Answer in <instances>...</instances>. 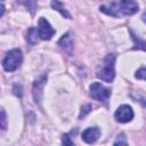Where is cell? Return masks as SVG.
Returning a JSON list of instances; mask_svg holds the SVG:
<instances>
[{
  "label": "cell",
  "mask_w": 146,
  "mask_h": 146,
  "mask_svg": "<svg viewBox=\"0 0 146 146\" xmlns=\"http://www.w3.org/2000/svg\"><path fill=\"white\" fill-rule=\"evenodd\" d=\"M135 76H136L137 79H140V80H146V67L139 68V70L136 72Z\"/></svg>",
  "instance_id": "13"
},
{
  "label": "cell",
  "mask_w": 146,
  "mask_h": 146,
  "mask_svg": "<svg viewBox=\"0 0 146 146\" xmlns=\"http://www.w3.org/2000/svg\"><path fill=\"white\" fill-rule=\"evenodd\" d=\"M2 1H3V0H2Z\"/></svg>",
  "instance_id": "21"
},
{
  "label": "cell",
  "mask_w": 146,
  "mask_h": 146,
  "mask_svg": "<svg viewBox=\"0 0 146 146\" xmlns=\"http://www.w3.org/2000/svg\"><path fill=\"white\" fill-rule=\"evenodd\" d=\"M132 39L135 41V49H141V50H145L146 51V41H143V40L137 39L133 34H132Z\"/></svg>",
  "instance_id": "12"
},
{
  "label": "cell",
  "mask_w": 146,
  "mask_h": 146,
  "mask_svg": "<svg viewBox=\"0 0 146 146\" xmlns=\"http://www.w3.org/2000/svg\"><path fill=\"white\" fill-rule=\"evenodd\" d=\"M115 120L121 123H127L132 120L133 117V111L129 105H121L116 111H115Z\"/></svg>",
  "instance_id": "6"
},
{
  "label": "cell",
  "mask_w": 146,
  "mask_h": 146,
  "mask_svg": "<svg viewBox=\"0 0 146 146\" xmlns=\"http://www.w3.org/2000/svg\"><path fill=\"white\" fill-rule=\"evenodd\" d=\"M63 144L64 145H73V141L70 140V135H64L63 136Z\"/></svg>",
  "instance_id": "17"
},
{
  "label": "cell",
  "mask_w": 146,
  "mask_h": 146,
  "mask_svg": "<svg viewBox=\"0 0 146 146\" xmlns=\"http://www.w3.org/2000/svg\"><path fill=\"white\" fill-rule=\"evenodd\" d=\"M136 98L139 100V102H141L143 103V105L146 107V102H145V97L141 95V94H137V96H136Z\"/></svg>",
  "instance_id": "19"
},
{
  "label": "cell",
  "mask_w": 146,
  "mask_h": 146,
  "mask_svg": "<svg viewBox=\"0 0 146 146\" xmlns=\"http://www.w3.org/2000/svg\"><path fill=\"white\" fill-rule=\"evenodd\" d=\"M90 90V96L91 98H94L97 102L100 103H106L111 96V90L106 87H104L103 84H100L99 82H94L90 84L89 87Z\"/></svg>",
  "instance_id": "4"
},
{
  "label": "cell",
  "mask_w": 146,
  "mask_h": 146,
  "mask_svg": "<svg viewBox=\"0 0 146 146\" xmlns=\"http://www.w3.org/2000/svg\"><path fill=\"white\" fill-rule=\"evenodd\" d=\"M23 55L19 49H11L9 50L2 59V67L7 72H13L17 70L22 63Z\"/></svg>",
  "instance_id": "3"
},
{
  "label": "cell",
  "mask_w": 146,
  "mask_h": 146,
  "mask_svg": "<svg viewBox=\"0 0 146 146\" xmlns=\"http://www.w3.org/2000/svg\"><path fill=\"white\" fill-rule=\"evenodd\" d=\"M141 18H143V21H144V22L146 23V11H145V13L143 14V16H141Z\"/></svg>",
  "instance_id": "20"
},
{
  "label": "cell",
  "mask_w": 146,
  "mask_h": 146,
  "mask_svg": "<svg viewBox=\"0 0 146 146\" xmlns=\"http://www.w3.org/2000/svg\"><path fill=\"white\" fill-rule=\"evenodd\" d=\"M38 32H39V36L42 40H49L55 34V30L52 29V26L49 24V22L44 17H40L39 18Z\"/></svg>",
  "instance_id": "5"
},
{
  "label": "cell",
  "mask_w": 146,
  "mask_h": 146,
  "mask_svg": "<svg viewBox=\"0 0 146 146\" xmlns=\"http://www.w3.org/2000/svg\"><path fill=\"white\" fill-rule=\"evenodd\" d=\"M138 3L135 0H113L107 5L99 7L100 11L113 17L129 16L138 11Z\"/></svg>",
  "instance_id": "1"
},
{
  "label": "cell",
  "mask_w": 146,
  "mask_h": 146,
  "mask_svg": "<svg viewBox=\"0 0 146 146\" xmlns=\"http://www.w3.org/2000/svg\"><path fill=\"white\" fill-rule=\"evenodd\" d=\"M50 5H51V7L55 10L59 11L62 14V16H64L65 18H71V15L68 14V11L66 10V8L64 7V5L60 1H58V0H51V3Z\"/></svg>",
  "instance_id": "10"
},
{
  "label": "cell",
  "mask_w": 146,
  "mask_h": 146,
  "mask_svg": "<svg viewBox=\"0 0 146 146\" xmlns=\"http://www.w3.org/2000/svg\"><path fill=\"white\" fill-rule=\"evenodd\" d=\"M58 44H59L64 50H66V51L71 52V50L73 49V40H72L71 34H70V33L64 34V35L62 36V39L59 40Z\"/></svg>",
  "instance_id": "9"
},
{
  "label": "cell",
  "mask_w": 146,
  "mask_h": 146,
  "mask_svg": "<svg viewBox=\"0 0 146 146\" xmlns=\"http://www.w3.org/2000/svg\"><path fill=\"white\" fill-rule=\"evenodd\" d=\"M46 79H47V76L43 75L40 79L35 80V82L33 84V97H34L35 102H40L41 94H42V87H43V84L46 82Z\"/></svg>",
  "instance_id": "8"
},
{
  "label": "cell",
  "mask_w": 146,
  "mask_h": 146,
  "mask_svg": "<svg viewBox=\"0 0 146 146\" xmlns=\"http://www.w3.org/2000/svg\"><path fill=\"white\" fill-rule=\"evenodd\" d=\"M6 112L5 110H1V128L6 129Z\"/></svg>",
  "instance_id": "15"
},
{
  "label": "cell",
  "mask_w": 146,
  "mask_h": 146,
  "mask_svg": "<svg viewBox=\"0 0 146 146\" xmlns=\"http://www.w3.org/2000/svg\"><path fill=\"white\" fill-rule=\"evenodd\" d=\"M127 145L128 144V141L125 140V137H124V135L123 133H121L120 136H117V139L114 141V145Z\"/></svg>",
  "instance_id": "14"
},
{
  "label": "cell",
  "mask_w": 146,
  "mask_h": 146,
  "mask_svg": "<svg viewBox=\"0 0 146 146\" xmlns=\"http://www.w3.org/2000/svg\"><path fill=\"white\" fill-rule=\"evenodd\" d=\"M38 35H39V32L38 30H35L34 27H31L27 32V36H26V40L29 42V44L33 46L36 43V40H38Z\"/></svg>",
  "instance_id": "11"
},
{
  "label": "cell",
  "mask_w": 146,
  "mask_h": 146,
  "mask_svg": "<svg viewBox=\"0 0 146 146\" xmlns=\"http://www.w3.org/2000/svg\"><path fill=\"white\" fill-rule=\"evenodd\" d=\"M99 135H100V130L97 127H90L82 132L81 137L87 144H92L99 138Z\"/></svg>",
  "instance_id": "7"
},
{
  "label": "cell",
  "mask_w": 146,
  "mask_h": 146,
  "mask_svg": "<svg viewBox=\"0 0 146 146\" xmlns=\"http://www.w3.org/2000/svg\"><path fill=\"white\" fill-rule=\"evenodd\" d=\"M114 65H115V56L113 54H108L105 57L103 64L97 68L96 76L105 82H112L115 76Z\"/></svg>",
  "instance_id": "2"
},
{
  "label": "cell",
  "mask_w": 146,
  "mask_h": 146,
  "mask_svg": "<svg viewBox=\"0 0 146 146\" xmlns=\"http://www.w3.org/2000/svg\"><path fill=\"white\" fill-rule=\"evenodd\" d=\"M90 110H91V106H90V105H87L86 107H83V112H81L80 117H83V116H84V115H86V114H87V113H88Z\"/></svg>",
  "instance_id": "18"
},
{
  "label": "cell",
  "mask_w": 146,
  "mask_h": 146,
  "mask_svg": "<svg viewBox=\"0 0 146 146\" xmlns=\"http://www.w3.org/2000/svg\"><path fill=\"white\" fill-rule=\"evenodd\" d=\"M14 94H15L16 96H18V97L22 96V87H21L19 84H15V86H14Z\"/></svg>",
  "instance_id": "16"
}]
</instances>
